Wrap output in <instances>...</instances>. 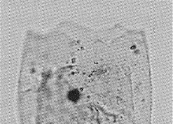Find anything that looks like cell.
Returning a JSON list of instances; mask_svg holds the SVG:
<instances>
[{"mask_svg": "<svg viewBox=\"0 0 173 124\" xmlns=\"http://www.w3.org/2000/svg\"><path fill=\"white\" fill-rule=\"evenodd\" d=\"M69 100L74 102L78 101L80 97V93L77 89H73L69 92L68 95Z\"/></svg>", "mask_w": 173, "mask_h": 124, "instance_id": "1", "label": "cell"}]
</instances>
